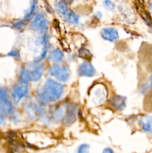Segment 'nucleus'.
<instances>
[{"mask_svg": "<svg viewBox=\"0 0 152 153\" xmlns=\"http://www.w3.org/2000/svg\"><path fill=\"white\" fill-rule=\"evenodd\" d=\"M77 73L80 76H84V77H92L95 74V70L92 64L88 61L83 62L80 64L77 70Z\"/></svg>", "mask_w": 152, "mask_h": 153, "instance_id": "nucleus-6", "label": "nucleus"}, {"mask_svg": "<svg viewBox=\"0 0 152 153\" xmlns=\"http://www.w3.org/2000/svg\"><path fill=\"white\" fill-rule=\"evenodd\" d=\"M49 26V20L47 16L43 12H40L37 13L32 19L31 23V28L35 31H39L43 32L48 29Z\"/></svg>", "mask_w": 152, "mask_h": 153, "instance_id": "nucleus-3", "label": "nucleus"}, {"mask_svg": "<svg viewBox=\"0 0 152 153\" xmlns=\"http://www.w3.org/2000/svg\"><path fill=\"white\" fill-rule=\"evenodd\" d=\"M103 153H114V152H113V150L111 149V148L107 147L104 149Z\"/></svg>", "mask_w": 152, "mask_h": 153, "instance_id": "nucleus-26", "label": "nucleus"}, {"mask_svg": "<svg viewBox=\"0 0 152 153\" xmlns=\"http://www.w3.org/2000/svg\"><path fill=\"white\" fill-rule=\"evenodd\" d=\"M142 129L146 133L152 134V117L149 115H143L139 119Z\"/></svg>", "mask_w": 152, "mask_h": 153, "instance_id": "nucleus-9", "label": "nucleus"}, {"mask_svg": "<svg viewBox=\"0 0 152 153\" xmlns=\"http://www.w3.org/2000/svg\"><path fill=\"white\" fill-rule=\"evenodd\" d=\"M150 89H152V76H150V78L148 79L147 82L143 85L142 88V91L143 93H145Z\"/></svg>", "mask_w": 152, "mask_h": 153, "instance_id": "nucleus-17", "label": "nucleus"}, {"mask_svg": "<svg viewBox=\"0 0 152 153\" xmlns=\"http://www.w3.org/2000/svg\"><path fill=\"white\" fill-rule=\"evenodd\" d=\"M110 105L113 108L118 111H122L126 106L125 97L119 95H116L110 100Z\"/></svg>", "mask_w": 152, "mask_h": 153, "instance_id": "nucleus-8", "label": "nucleus"}, {"mask_svg": "<svg viewBox=\"0 0 152 153\" xmlns=\"http://www.w3.org/2000/svg\"><path fill=\"white\" fill-rule=\"evenodd\" d=\"M150 8H151V13H152V1L151 2V4H150Z\"/></svg>", "mask_w": 152, "mask_h": 153, "instance_id": "nucleus-27", "label": "nucleus"}, {"mask_svg": "<svg viewBox=\"0 0 152 153\" xmlns=\"http://www.w3.org/2000/svg\"><path fill=\"white\" fill-rule=\"evenodd\" d=\"M104 4L105 8H107V10H113L115 7L114 2L112 1H104Z\"/></svg>", "mask_w": 152, "mask_h": 153, "instance_id": "nucleus-21", "label": "nucleus"}, {"mask_svg": "<svg viewBox=\"0 0 152 153\" xmlns=\"http://www.w3.org/2000/svg\"><path fill=\"white\" fill-rule=\"evenodd\" d=\"M75 108L73 105H68L66 108V112L64 115V120L66 124H72L75 119Z\"/></svg>", "mask_w": 152, "mask_h": 153, "instance_id": "nucleus-10", "label": "nucleus"}, {"mask_svg": "<svg viewBox=\"0 0 152 153\" xmlns=\"http://www.w3.org/2000/svg\"><path fill=\"white\" fill-rule=\"evenodd\" d=\"M63 58V53L62 51L58 49H54L49 54V59L53 62H61V61H62Z\"/></svg>", "mask_w": 152, "mask_h": 153, "instance_id": "nucleus-12", "label": "nucleus"}, {"mask_svg": "<svg viewBox=\"0 0 152 153\" xmlns=\"http://www.w3.org/2000/svg\"><path fill=\"white\" fill-rule=\"evenodd\" d=\"M36 7H37V1H31L29 8L26 10L25 13V16L23 19L24 22H27L31 18H33V16H34V13H35Z\"/></svg>", "mask_w": 152, "mask_h": 153, "instance_id": "nucleus-13", "label": "nucleus"}, {"mask_svg": "<svg viewBox=\"0 0 152 153\" xmlns=\"http://www.w3.org/2000/svg\"><path fill=\"white\" fill-rule=\"evenodd\" d=\"M64 115H65V114H64V111L63 108L57 109L55 113H54L55 118L57 120H61V118L64 117Z\"/></svg>", "mask_w": 152, "mask_h": 153, "instance_id": "nucleus-19", "label": "nucleus"}, {"mask_svg": "<svg viewBox=\"0 0 152 153\" xmlns=\"http://www.w3.org/2000/svg\"><path fill=\"white\" fill-rule=\"evenodd\" d=\"M43 69H44V65L41 64V65H39L34 69L32 71V73H31V79L34 82H37L40 79V78L42 77L43 73Z\"/></svg>", "mask_w": 152, "mask_h": 153, "instance_id": "nucleus-14", "label": "nucleus"}, {"mask_svg": "<svg viewBox=\"0 0 152 153\" xmlns=\"http://www.w3.org/2000/svg\"><path fill=\"white\" fill-rule=\"evenodd\" d=\"M7 55L16 58V57L19 56V52L18 50H16V49H13V50H11L10 52L7 53Z\"/></svg>", "mask_w": 152, "mask_h": 153, "instance_id": "nucleus-24", "label": "nucleus"}, {"mask_svg": "<svg viewBox=\"0 0 152 153\" xmlns=\"http://www.w3.org/2000/svg\"><path fill=\"white\" fill-rule=\"evenodd\" d=\"M31 79V73L28 70L25 68L21 69L20 73H19V80H20L21 84L23 85H27L28 82Z\"/></svg>", "mask_w": 152, "mask_h": 153, "instance_id": "nucleus-15", "label": "nucleus"}, {"mask_svg": "<svg viewBox=\"0 0 152 153\" xmlns=\"http://www.w3.org/2000/svg\"><path fill=\"white\" fill-rule=\"evenodd\" d=\"M55 8L58 13L63 16V18L66 17L69 12L70 11L69 9L68 8L66 3L63 1H58L55 2Z\"/></svg>", "mask_w": 152, "mask_h": 153, "instance_id": "nucleus-11", "label": "nucleus"}, {"mask_svg": "<svg viewBox=\"0 0 152 153\" xmlns=\"http://www.w3.org/2000/svg\"><path fill=\"white\" fill-rule=\"evenodd\" d=\"M0 109L5 114H11L13 111V104L7 91L1 88H0Z\"/></svg>", "mask_w": 152, "mask_h": 153, "instance_id": "nucleus-4", "label": "nucleus"}, {"mask_svg": "<svg viewBox=\"0 0 152 153\" xmlns=\"http://www.w3.org/2000/svg\"><path fill=\"white\" fill-rule=\"evenodd\" d=\"M5 114L4 113V111L0 109V126H2L6 122V117Z\"/></svg>", "mask_w": 152, "mask_h": 153, "instance_id": "nucleus-23", "label": "nucleus"}, {"mask_svg": "<svg viewBox=\"0 0 152 153\" xmlns=\"http://www.w3.org/2000/svg\"><path fill=\"white\" fill-rule=\"evenodd\" d=\"M48 73L50 76L63 82H67L69 79V70L66 66L53 65L49 67Z\"/></svg>", "mask_w": 152, "mask_h": 153, "instance_id": "nucleus-2", "label": "nucleus"}, {"mask_svg": "<svg viewBox=\"0 0 152 153\" xmlns=\"http://www.w3.org/2000/svg\"><path fill=\"white\" fill-rule=\"evenodd\" d=\"M28 92H29V88L28 85L20 84L13 88L11 94L12 99L15 102L18 103L22 99L25 98L28 95Z\"/></svg>", "mask_w": 152, "mask_h": 153, "instance_id": "nucleus-5", "label": "nucleus"}, {"mask_svg": "<svg viewBox=\"0 0 152 153\" xmlns=\"http://www.w3.org/2000/svg\"><path fill=\"white\" fill-rule=\"evenodd\" d=\"M25 22H24L23 20L16 21V22H13V26L16 27V28H21V27H22L24 25H25Z\"/></svg>", "mask_w": 152, "mask_h": 153, "instance_id": "nucleus-25", "label": "nucleus"}, {"mask_svg": "<svg viewBox=\"0 0 152 153\" xmlns=\"http://www.w3.org/2000/svg\"><path fill=\"white\" fill-rule=\"evenodd\" d=\"M64 88L61 84L52 79L46 81L43 88L37 91V97L43 103L55 102L59 100L63 94Z\"/></svg>", "mask_w": 152, "mask_h": 153, "instance_id": "nucleus-1", "label": "nucleus"}, {"mask_svg": "<svg viewBox=\"0 0 152 153\" xmlns=\"http://www.w3.org/2000/svg\"><path fill=\"white\" fill-rule=\"evenodd\" d=\"M89 146L88 144H81L77 148V153H89Z\"/></svg>", "mask_w": 152, "mask_h": 153, "instance_id": "nucleus-18", "label": "nucleus"}, {"mask_svg": "<svg viewBox=\"0 0 152 153\" xmlns=\"http://www.w3.org/2000/svg\"><path fill=\"white\" fill-rule=\"evenodd\" d=\"M66 19L67 22L69 24H71V25H77L79 22V17L75 13H74L73 11L70 10L68 13V14L66 16V17L64 18Z\"/></svg>", "mask_w": 152, "mask_h": 153, "instance_id": "nucleus-16", "label": "nucleus"}, {"mask_svg": "<svg viewBox=\"0 0 152 153\" xmlns=\"http://www.w3.org/2000/svg\"><path fill=\"white\" fill-rule=\"evenodd\" d=\"M101 37L105 40L110 42H113L115 40H118L119 37V32L117 30L114 28H104L101 30Z\"/></svg>", "mask_w": 152, "mask_h": 153, "instance_id": "nucleus-7", "label": "nucleus"}, {"mask_svg": "<svg viewBox=\"0 0 152 153\" xmlns=\"http://www.w3.org/2000/svg\"><path fill=\"white\" fill-rule=\"evenodd\" d=\"M48 49H49V48H48V46L46 45V46H45V47H44V49H43V52H42L41 55H40V56L38 57V58H36L35 61H34V62L39 63L40 61H42V59H43V58L46 57V54H47V52H48Z\"/></svg>", "mask_w": 152, "mask_h": 153, "instance_id": "nucleus-20", "label": "nucleus"}, {"mask_svg": "<svg viewBox=\"0 0 152 153\" xmlns=\"http://www.w3.org/2000/svg\"><path fill=\"white\" fill-rule=\"evenodd\" d=\"M49 40V37L47 34H44V35H43L41 37L39 38V42H40V44H47Z\"/></svg>", "mask_w": 152, "mask_h": 153, "instance_id": "nucleus-22", "label": "nucleus"}]
</instances>
